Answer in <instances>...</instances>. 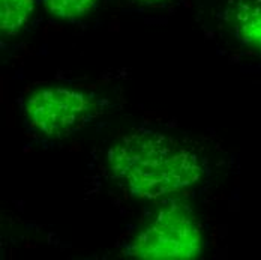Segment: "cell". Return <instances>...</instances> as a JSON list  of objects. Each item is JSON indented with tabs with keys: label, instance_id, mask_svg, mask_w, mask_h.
Segmentation results:
<instances>
[{
	"label": "cell",
	"instance_id": "6da1fadb",
	"mask_svg": "<svg viewBox=\"0 0 261 260\" xmlns=\"http://www.w3.org/2000/svg\"><path fill=\"white\" fill-rule=\"evenodd\" d=\"M108 169L134 197L156 200L194 186L201 179L198 156L176 138L138 131L122 137L108 151Z\"/></svg>",
	"mask_w": 261,
	"mask_h": 260
},
{
	"label": "cell",
	"instance_id": "7a4b0ae2",
	"mask_svg": "<svg viewBox=\"0 0 261 260\" xmlns=\"http://www.w3.org/2000/svg\"><path fill=\"white\" fill-rule=\"evenodd\" d=\"M201 253V230L194 212L168 203L134 238L126 254L138 259H194Z\"/></svg>",
	"mask_w": 261,
	"mask_h": 260
},
{
	"label": "cell",
	"instance_id": "3957f363",
	"mask_svg": "<svg viewBox=\"0 0 261 260\" xmlns=\"http://www.w3.org/2000/svg\"><path fill=\"white\" fill-rule=\"evenodd\" d=\"M89 95L68 87H45L27 98L24 114L29 125L45 135H68L83 128L95 113Z\"/></svg>",
	"mask_w": 261,
	"mask_h": 260
},
{
	"label": "cell",
	"instance_id": "277c9868",
	"mask_svg": "<svg viewBox=\"0 0 261 260\" xmlns=\"http://www.w3.org/2000/svg\"><path fill=\"white\" fill-rule=\"evenodd\" d=\"M233 23L239 42L261 56V0H246L239 3Z\"/></svg>",
	"mask_w": 261,
	"mask_h": 260
},
{
	"label": "cell",
	"instance_id": "5b68a950",
	"mask_svg": "<svg viewBox=\"0 0 261 260\" xmlns=\"http://www.w3.org/2000/svg\"><path fill=\"white\" fill-rule=\"evenodd\" d=\"M35 0H0V30L6 36L17 35L26 26Z\"/></svg>",
	"mask_w": 261,
	"mask_h": 260
},
{
	"label": "cell",
	"instance_id": "8992f818",
	"mask_svg": "<svg viewBox=\"0 0 261 260\" xmlns=\"http://www.w3.org/2000/svg\"><path fill=\"white\" fill-rule=\"evenodd\" d=\"M99 0H44L45 9L57 18L75 21L90 14Z\"/></svg>",
	"mask_w": 261,
	"mask_h": 260
},
{
	"label": "cell",
	"instance_id": "52a82bcc",
	"mask_svg": "<svg viewBox=\"0 0 261 260\" xmlns=\"http://www.w3.org/2000/svg\"><path fill=\"white\" fill-rule=\"evenodd\" d=\"M144 3H153V2H162V0H141Z\"/></svg>",
	"mask_w": 261,
	"mask_h": 260
}]
</instances>
